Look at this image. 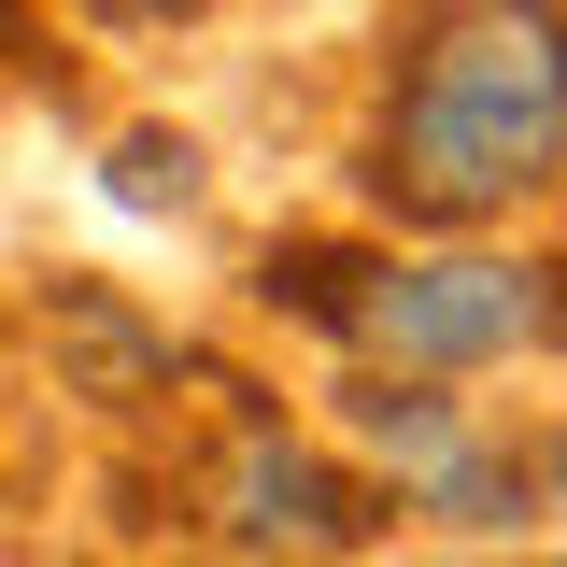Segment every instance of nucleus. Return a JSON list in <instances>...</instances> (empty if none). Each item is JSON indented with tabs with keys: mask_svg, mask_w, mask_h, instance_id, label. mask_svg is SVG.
I'll list each match as a JSON object with an SVG mask.
<instances>
[{
	"mask_svg": "<svg viewBox=\"0 0 567 567\" xmlns=\"http://www.w3.org/2000/svg\"><path fill=\"white\" fill-rule=\"evenodd\" d=\"M354 185L440 241L567 185V0H440L398 43V85H383Z\"/></svg>",
	"mask_w": 567,
	"mask_h": 567,
	"instance_id": "nucleus-1",
	"label": "nucleus"
},
{
	"mask_svg": "<svg viewBox=\"0 0 567 567\" xmlns=\"http://www.w3.org/2000/svg\"><path fill=\"white\" fill-rule=\"evenodd\" d=\"M298 298L354 369L383 383H468V369H511V354L567 341V270H525V256H341V241H298L270 256V312Z\"/></svg>",
	"mask_w": 567,
	"mask_h": 567,
	"instance_id": "nucleus-2",
	"label": "nucleus"
},
{
	"mask_svg": "<svg viewBox=\"0 0 567 567\" xmlns=\"http://www.w3.org/2000/svg\"><path fill=\"white\" fill-rule=\"evenodd\" d=\"M341 440L369 454V496H398V511H425V525H511V496H539L525 454H511L468 398H440V383L354 369L341 383Z\"/></svg>",
	"mask_w": 567,
	"mask_h": 567,
	"instance_id": "nucleus-3",
	"label": "nucleus"
},
{
	"mask_svg": "<svg viewBox=\"0 0 567 567\" xmlns=\"http://www.w3.org/2000/svg\"><path fill=\"white\" fill-rule=\"evenodd\" d=\"M213 525H227L241 554H354V539L383 525V496H369V468H341L327 440H298L284 412H241L227 454H213Z\"/></svg>",
	"mask_w": 567,
	"mask_h": 567,
	"instance_id": "nucleus-4",
	"label": "nucleus"
},
{
	"mask_svg": "<svg viewBox=\"0 0 567 567\" xmlns=\"http://www.w3.org/2000/svg\"><path fill=\"white\" fill-rule=\"evenodd\" d=\"M114 199H128V213H199V142L128 128V142H114Z\"/></svg>",
	"mask_w": 567,
	"mask_h": 567,
	"instance_id": "nucleus-5",
	"label": "nucleus"
},
{
	"mask_svg": "<svg viewBox=\"0 0 567 567\" xmlns=\"http://www.w3.org/2000/svg\"><path fill=\"white\" fill-rule=\"evenodd\" d=\"M525 483H539V511H567V425L539 440V454H525Z\"/></svg>",
	"mask_w": 567,
	"mask_h": 567,
	"instance_id": "nucleus-6",
	"label": "nucleus"
},
{
	"mask_svg": "<svg viewBox=\"0 0 567 567\" xmlns=\"http://www.w3.org/2000/svg\"><path fill=\"white\" fill-rule=\"evenodd\" d=\"M85 14H114V29H156V14H199V0H85Z\"/></svg>",
	"mask_w": 567,
	"mask_h": 567,
	"instance_id": "nucleus-7",
	"label": "nucleus"
},
{
	"mask_svg": "<svg viewBox=\"0 0 567 567\" xmlns=\"http://www.w3.org/2000/svg\"><path fill=\"white\" fill-rule=\"evenodd\" d=\"M0 58H14V0H0Z\"/></svg>",
	"mask_w": 567,
	"mask_h": 567,
	"instance_id": "nucleus-8",
	"label": "nucleus"
},
{
	"mask_svg": "<svg viewBox=\"0 0 567 567\" xmlns=\"http://www.w3.org/2000/svg\"><path fill=\"white\" fill-rule=\"evenodd\" d=\"M539 567H567V554H539Z\"/></svg>",
	"mask_w": 567,
	"mask_h": 567,
	"instance_id": "nucleus-9",
	"label": "nucleus"
}]
</instances>
